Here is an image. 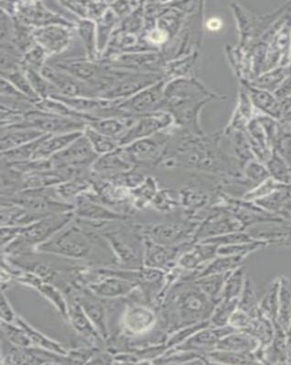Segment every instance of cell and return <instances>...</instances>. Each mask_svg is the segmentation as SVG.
<instances>
[{
	"instance_id": "cell-1",
	"label": "cell",
	"mask_w": 291,
	"mask_h": 365,
	"mask_svg": "<svg viewBox=\"0 0 291 365\" xmlns=\"http://www.w3.org/2000/svg\"><path fill=\"white\" fill-rule=\"evenodd\" d=\"M36 252L69 258L81 263L114 267L118 263L111 247L96 229L83 220L76 218L61 229Z\"/></svg>"
},
{
	"instance_id": "cell-2",
	"label": "cell",
	"mask_w": 291,
	"mask_h": 365,
	"mask_svg": "<svg viewBox=\"0 0 291 365\" xmlns=\"http://www.w3.org/2000/svg\"><path fill=\"white\" fill-rule=\"evenodd\" d=\"M73 219V211L53 213L22 227L19 237L1 250L2 257H17L36 251Z\"/></svg>"
},
{
	"instance_id": "cell-3",
	"label": "cell",
	"mask_w": 291,
	"mask_h": 365,
	"mask_svg": "<svg viewBox=\"0 0 291 365\" xmlns=\"http://www.w3.org/2000/svg\"><path fill=\"white\" fill-rule=\"evenodd\" d=\"M87 123L79 119L34 109L24 115V120L19 124L2 128H31L45 134L61 135L73 132L85 131Z\"/></svg>"
},
{
	"instance_id": "cell-4",
	"label": "cell",
	"mask_w": 291,
	"mask_h": 365,
	"mask_svg": "<svg viewBox=\"0 0 291 365\" xmlns=\"http://www.w3.org/2000/svg\"><path fill=\"white\" fill-rule=\"evenodd\" d=\"M68 295L73 297L79 302L103 340L108 341L110 338V325L108 312L105 304L106 299L96 296L95 294H93L82 285L74 287L66 296Z\"/></svg>"
},
{
	"instance_id": "cell-5",
	"label": "cell",
	"mask_w": 291,
	"mask_h": 365,
	"mask_svg": "<svg viewBox=\"0 0 291 365\" xmlns=\"http://www.w3.org/2000/svg\"><path fill=\"white\" fill-rule=\"evenodd\" d=\"M99 155L93 150L91 143L85 135L71 143L69 146L51 158L54 168L79 167L86 168L96 163Z\"/></svg>"
},
{
	"instance_id": "cell-6",
	"label": "cell",
	"mask_w": 291,
	"mask_h": 365,
	"mask_svg": "<svg viewBox=\"0 0 291 365\" xmlns=\"http://www.w3.org/2000/svg\"><path fill=\"white\" fill-rule=\"evenodd\" d=\"M41 73L53 85L59 95L67 98H96L91 87L55 66H44Z\"/></svg>"
},
{
	"instance_id": "cell-7",
	"label": "cell",
	"mask_w": 291,
	"mask_h": 365,
	"mask_svg": "<svg viewBox=\"0 0 291 365\" xmlns=\"http://www.w3.org/2000/svg\"><path fill=\"white\" fill-rule=\"evenodd\" d=\"M66 299L68 313H69L68 323H71L74 331L82 336V338L85 339L91 346L100 349L105 346L106 341L100 335L93 322L90 321L79 302L70 295L66 296Z\"/></svg>"
},
{
	"instance_id": "cell-8",
	"label": "cell",
	"mask_w": 291,
	"mask_h": 365,
	"mask_svg": "<svg viewBox=\"0 0 291 365\" xmlns=\"http://www.w3.org/2000/svg\"><path fill=\"white\" fill-rule=\"evenodd\" d=\"M32 36L35 43L43 48L47 54L63 53L69 46L72 40V35L68 26L59 24L34 29Z\"/></svg>"
},
{
	"instance_id": "cell-9",
	"label": "cell",
	"mask_w": 291,
	"mask_h": 365,
	"mask_svg": "<svg viewBox=\"0 0 291 365\" xmlns=\"http://www.w3.org/2000/svg\"><path fill=\"white\" fill-rule=\"evenodd\" d=\"M83 132H73V133L61 135H48L37 148L32 160H48L55 154L60 153L71 143L83 135Z\"/></svg>"
},
{
	"instance_id": "cell-10",
	"label": "cell",
	"mask_w": 291,
	"mask_h": 365,
	"mask_svg": "<svg viewBox=\"0 0 291 365\" xmlns=\"http://www.w3.org/2000/svg\"><path fill=\"white\" fill-rule=\"evenodd\" d=\"M44 132L31 128L2 129L1 153L13 150L44 137Z\"/></svg>"
},
{
	"instance_id": "cell-11",
	"label": "cell",
	"mask_w": 291,
	"mask_h": 365,
	"mask_svg": "<svg viewBox=\"0 0 291 365\" xmlns=\"http://www.w3.org/2000/svg\"><path fill=\"white\" fill-rule=\"evenodd\" d=\"M73 213L76 218L93 222H113L121 218V215L93 201L81 202L74 207Z\"/></svg>"
},
{
	"instance_id": "cell-12",
	"label": "cell",
	"mask_w": 291,
	"mask_h": 365,
	"mask_svg": "<svg viewBox=\"0 0 291 365\" xmlns=\"http://www.w3.org/2000/svg\"><path fill=\"white\" fill-rule=\"evenodd\" d=\"M56 66L58 69L64 71V72L76 77V79L86 83L87 85L95 81L106 69V68L100 66L98 64L86 61L57 63Z\"/></svg>"
},
{
	"instance_id": "cell-13",
	"label": "cell",
	"mask_w": 291,
	"mask_h": 365,
	"mask_svg": "<svg viewBox=\"0 0 291 365\" xmlns=\"http://www.w3.org/2000/svg\"><path fill=\"white\" fill-rule=\"evenodd\" d=\"M14 323L27 332L34 346L45 349V350L53 351V353L61 355H66L68 354V350L63 345L59 344V342L53 341V339L48 338V336L41 334L38 329H34L27 322H25L21 317L18 315Z\"/></svg>"
},
{
	"instance_id": "cell-14",
	"label": "cell",
	"mask_w": 291,
	"mask_h": 365,
	"mask_svg": "<svg viewBox=\"0 0 291 365\" xmlns=\"http://www.w3.org/2000/svg\"><path fill=\"white\" fill-rule=\"evenodd\" d=\"M129 121L127 116H118V118H109L97 119L96 121L87 123V125L95 129L113 140H118L125 134L128 128Z\"/></svg>"
},
{
	"instance_id": "cell-15",
	"label": "cell",
	"mask_w": 291,
	"mask_h": 365,
	"mask_svg": "<svg viewBox=\"0 0 291 365\" xmlns=\"http://www.w3.org/2000/svg\"><path fill=\"white\" fill-rule=\"evenodd\" d=\"M154 322L152 312L143 308H134L131 309L125 317V324L128 331L141 332L150 327Z\"/></svg>"
},
{
	"instance_id": "cell-16",
	"label": "cell",
	"mask_w": 291,
	"mask_h": 365,
	"mask_svg": "<svg viewBox=\"0 0 291 365\" xmlns=\"http://www.w3.org/2000/svg\"><path fill=\"white\" fill-rule=\"evenodd\" d=\"M86 137L88 138L93 150L98 155H105L115 151L118 148V142L108 135L99 133L98 131L86 125L85 131H83Z\"/></svg>"
},
{
	"instance_id": "cell-17",
	"label": "cell",
	"mask_w": 291,
	"mask_h": 365,
	"mask_svg": "<svg viewBox=\"0 0 291 365\" xmlns=\"http://www.w3.org/2000/svg\"><path fill=\"white\" fill-rule=\"evenodd\" d=\"M1 335L6 341L15 346L21 348L34 347L27 332L19 327L16 323H9L1 321Z\"/></svg>"
},
{
	"instance_id": "cell-18",
	"label": "cell",
	"mask_w": 291,
	"mask_h": 365,
	"mask_svg": "<svg viewBox=\"0 0 291 365\" xmlns=\"http://www.w3.org/2000/svg\"><path fill=\"white\" fill-rule=\"evenodd\" d=\"M78 32L90 60L96 58V25L90 19L78 21Z\"/></svg>"
},
{
	"instance_id": "cell-19",
	"label": "cell",
	"mask_w": 291,
	"mask_h": 365,
	"mask_svg": "<svg viewBox=\"0 0 291 365\" xmlns=\"http://www.w3.org/2000/svg\"><path fill=\"white\" fill-rule=\"evenodd\" d=\"M119 156V153L113 151L108 154L102 155L93 164V170L97 173H114V171L123 170L127 168V163Z\"/></svg>"
},
{
	"instance_id": "cell-20",
	"label": "cell",
	"mask_w": 291,
	"mask_h": 365,
	"mask_svg": "<svg viewBox=\"0 0 291 365\" xmlns=\"http://www.w3.org/2000/svg\"><path fill=\"white\" fill-rule=\"evenodd\" d=\"M203 300L198 292H189L183 294L180 298V309L183 314H194V313H198L202 312L203 309Z\"/></svg>"
},
{
	"instance_id": "cell-21",
	"label": "cell",
	"mask_w": 291,
	"mask_h": 365,
	"mask_svg": "<svg viewBox=\"0 0 291 365\" xmlns=\"http://www.w3.org/2000/svg\"><path fill=\"white\" fill-rule=\"evenodd\" d=\"M46 54L43 48L36 44L24 55V60L21 61V63L24 66L41 72L44 67V60Z\"/></svg>"
},
{
	"instance_id": "cell-22",
	"label": "cell",
	"mask_w": 291,
	"mask_h": 365,
	"mask_svg": "<svg viewBox=\"0 0 291 365\" xmlns=\"http://www.w3.org/2000/svg\"><path fill=\"white\" fill-rule=\"evenodd\" d=\"M15 24L12 19L4 9H1L0 16V32H1V43H11L13 35H14Z\"/></svg>"
},
{
	"instance_id": "cell-23",
	"label": "cell",
	"mask_w": 291,
	"mask_h": 365,
	"mask_svg": "<svg viewBox=\"0 0 291 365\" xmlns=\"http://www.w3.org/2000/svg\"><path fill=\"white\" fill-rule=\"evenodd\" d=\"M17 316L8 298H6L5 293L2 292L1 297H0V317H1V321L14 323Z\"/></svg>"
},
{
	"instance_id": "cell-24",
	"label": "cell",
	"mask_w": 291,
	"mask_h": 365,
	"mask_svg": "<svg viewBox=\"0 0 291 365\" xmlns=\"http://www.w3.org/2000/svg\"><path fill=\"white\" fill-rule=\"evenodd\" d=\"M208 27L213 31L218 30L221 27V22L218 19H212V21H209Z\"/></svg>"
}]
</instances>
